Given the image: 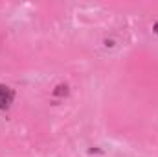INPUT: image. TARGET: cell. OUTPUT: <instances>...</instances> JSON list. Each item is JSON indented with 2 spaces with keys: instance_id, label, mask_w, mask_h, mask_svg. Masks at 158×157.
Returning a JSON list of instances; mask_svg holds the SVG:
<instances>
[{
  "instance_id": "obj_1",
  "label": "cell",
  "mask_w": 158,
  "mask_h": 157,
  "mask_svg": "<svg viewBox=\"0 0 158 157\" xmlns=\"http://www.w3.org/2000/svg\"><path fill=\"white\" fill-rule=\"evenodd\" d=\"M13 96H15V92L9 87L0 85V109H9V105L13 102Z\"/></svg>"
},
{
  "instance_id": "obj_2",
  "label": "cell",
  "mask_w": 158,
  "mask_h": 157,
  "mask_svg": "<svg viewBox=\"0 0 158 157\" xmlns=\"http://www.w3.org/2000/svg\"><path fill=\"white\" fill-rule=\"evenodd\" d=\"M153 30H155V34H156V35H158V22H156V24H155V28H153Z\"/></svg>"
}]
</instances>
